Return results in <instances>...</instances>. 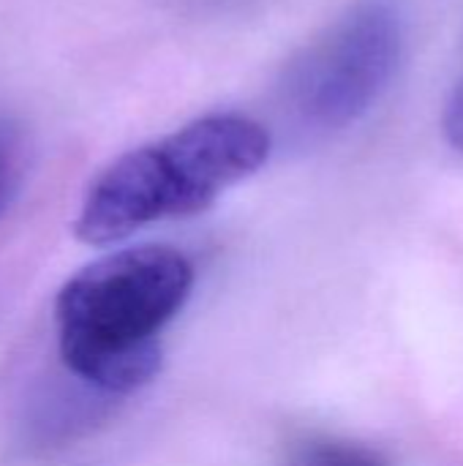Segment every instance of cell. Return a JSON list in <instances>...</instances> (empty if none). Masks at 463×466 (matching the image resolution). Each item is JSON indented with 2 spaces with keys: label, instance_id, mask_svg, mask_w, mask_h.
<instances>
[{
  "label": "cell",
  "instance_id": "6da1fadb",
  "mask_svg": "<svg viewBox=\"0 0 463 466\" xmlns=\"http://www.w3.org/2000/svg\"><path fill=\"white\" fill-rule=\"evenodd\" d=\"M194 287V265L172 246H134L76 270L55 300L63 366L85 385L126 396L161 371V333Z\"/></svg>",
  "mask_w": 463,
  "mask_h": 466
},
{
  "label": "cell",
  "instance_id": "7a4b0ae2",
  "mask_svg": "<svg viewBox=\"0 0 463 466\" xmlns=\"http://www.w3.org/2000/svg\"><path fill=\"white\" fill-rule=\"evenodd\" d=\"M270 150V131L248 115L196 117L115 158L90 183L74 232L87 246H112L150 224L205 213L257 175Z\"/></svg>",
  "mask_w": 463,
  "mask_h": 466
},
{
  "label": "cell",
  "instance_id": "3957f363",
  "mask_svg": "<svg viewBox=\"0 0 463 466\" xmlns=\"http://www.w3.org/2000/svg\"><path fill=\"white\" fill-rule=\"evenodd\" d=\"M398 0H357L287 68L284 109L311 131L357 123L388 90L404 49Z\"/></svg>",
  "mask_w": 463,
  "mask_h": 466
},
{
  "label": "cell",
  "instance_id": "277c9868",
  "mask_svg": "<svg viewBox=\"0 0 463 466\" xmlns=\"http://www.w3.org/2000/svg\"><path fill=\"white\" fill-rule=\"evenodd\" d=\"M284 466H388V461L377 451L360 442L336 440V437H311L289 451Z\"/></svg>",
  "mask_w": 463,
  "mask_h": 466
},
{
  "label": "cell",
  "instance_id": "5b68a950",
  "mask_svg": "<svg viewBox=\"0 0 463 466\" xmlns=\"http://www.w3.org/2000/svg\"><path fill=\"white\" fill-rule=\"evenodd\" d=\"M16 188V156L11 139L0 131V213L8 208Z\"/></svg>",
  "mask_w": 463,
  "mask_h": 466
},
{
  "label": "cell",
  "instance_id": "8992f818",
  "mask_svg": "<svg viewBox=\"0 0 463 466\" xmlns=\"http://www.w3.org/2000/svg\"><path fill=\"white\" fill-rule=\"evenodd\" d=\"M442 131H445V139L458 153H463V82L456 87V93L448 101V109H445V117H442Z\"/></svg>",
  "mask_w": 463,
  "mask_h": 466
}]
</instances>
